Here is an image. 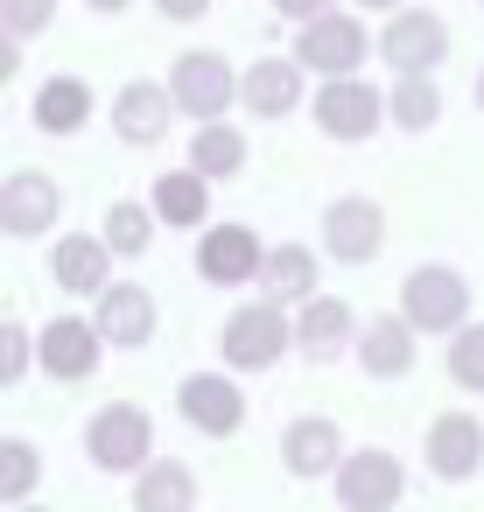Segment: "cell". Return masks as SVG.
Masks as SVG:
<instances>
[{
	"label": "cell",
	"instance_id": "obj_10",
	"mask_svg": "<svg viewBox=\"0 0 484 512\" xmlns=\"http://www.w3.org/2000/svg\"><path fill=\"white\" fill-rule=\"evenodd\" d=\"M57 211H64V190L43 176V169H15L0 183V232L8 239H43L57 232Z\"/></svg>",
	"mask_w": 484,
	"mask_h": 512
},
{
	"label": "cell",
	"instance_id": "obj_31",
	"mask_svg": "<svg viewBox=\"0 0 484 512\" xmlns=\"http://www.w3.org/2000/svg\"><path fill=\"white\" fill-rule=\"evenodd\" d=\"M50 15H57V0H0V22H8L15 43H22V36H43Z\"/></svg>",
	"mask_w": 484,
	"mask_h": 512
},
{
	"label": "cell",
	"instance_id": "obj_33",
	"mask_svg": "<svg viewBox=\"0 0 484 512\" xmlns=\"http://www.w3.org/2000/svg\"><path fill=\"white\" fill-rule=\"evenodd\" d=\"M274 8H281V22H295V29H302V22H316V15L330 8V0H274Z\"/></svg>",
	"mask_w": 484,
	"mask_h": 512
},
{
	"label": "cell",
	"instance_id": "obj_30",
	"mask_svg": "<svg viewBox=\"0 0 484 512\" xmlns=\"http://www.w3.org/2000/svg\"><path fill=\"white\" fill-rule=\"evenodd\" d=\"M449 379L463 393H484V323H463L449 337Z\"/></svg>",
	"mask_w": 484,
	"mask_h": 512
},
{
	"label": "cell",
	"instance_id": "obj_32",
	"mask_svg": "<svg viewBox=\"0 0 484 512\" xmlns=\"http://www.w3.org/2000/svg\"><path fill=\"white\" fill-rule=\"evenodd\" d=\"M22 372H29V330H22V323L8 316V323H0V379L15 386Z\"/></svg>",
	"mask_w": 484,
	"mask_h": 512
},
{
	"label": "cell",
	"instance_id": "obj_25",
	"mask_svg": "<svg viewBox=\"0 0 484 512\" xmlns=\"http://www.w3.org/2000/svg\"><path fill=\"white\" fill-rule=\"evenodd\" d=\"M260 295L267 302H309L316 295V253L309 246H267V267H260Z\"/></svg>",
	"mask_w": 484,
	"mask_h": 512
},
{
	"label": "cell",
	"instance_id": "obj_8",
	"mask_svg": "<svg viewBox=\"0 0 484 512\" xmlns=\"http://www.w3.org/2000/svg\"><path fill=\"white\" fill-rule=\"evenodd\" d=\"M379 120H393V113H386V99H379L358 71H351V78H323V92H316V127H323L330 141H372Z\"/></svg>",
	"mask_w": 484,
	"mask_h": 512
},
{
	"label": "cell",
	"instance_id": "obj_16",
	"mask_svg": "<svg viewBox=\"0 0 484 512\" xmlns=\"http://www.w3.org/2000/svg\"><path fill=\"white\" fill-rule=\"evenodd\" d=\"M428 470L442 484H463L484 470V421L477 414H435L428 421Z\"/></svg>",
	"mask_w": 484,
	"mask_h": 512
},
{
	"label": "cell",
	"instance_id": "obj_5",
	"mask_svg": "<svg viewBox=\"0 0 484 512\" xmlns=\"http://www.w3.org/2000/svg\"><path fill=\"white\" fill-rule=\"evenodd\" d=\"M365 50H379V43H365V22H358V15H337V8H323V15L302 22V36H295V57H302V71H316V78H351V71L365 64Z\"/></svg>",
	"mask_w": 484,
	"mask_h": 512
},
{
	"label": "cell",
	"instance_id": "obj_29",
	"mask_svg": "<svg viewBox=\"0 0 484 512\" xmlns=\"http://www.w3.org/2000/svg\"><path fill=\"white\" fill-rule=\"evenodd\" d=\"M36 484H43V449L22 442V435H8V442H0V498H8V505H29Z\"/></svg>",
	"mask_w": 484,
	"mask_h": 512
},
{
	"label": "cell",
	"instance_id": "obj_2",
	"mask_svg": "<svg viewBox=\"0 0 484 512\" xmlns=\"http://www.w3.org/2000/svg\"><path fill=\"white\" fill-rule=\"evenodd\" d=\"M400 316L421 330V337H456L470 323V281L456 267H414L400 281Z\"/></svg>",
	"mask_w": 484,
	"mask_h": 512
},
{
	"label": "cell",
	"instance_id": "obj_26",
	"mask_svg": "<svg viewBox=\"0 0 484 512\" xmlns=\"http://www.w3.org/2000/svg\"><path fill=\"white\" fill-rule=\"evenodd\" d=\"M190 169H204L211 183L239 176V169H246V134H239L232 120H204V127L190 134Z\"/></svg>",
	"mask_w": 484,
	"mask_h": 512
},
{
	"label": "cell",
	"instance_id": "obj_11",
	"mask_svg": "<svg viewBox=\"0 0 484 512\" xmlns=\"http://www.w3.org/2000/svg\"><path fill=\"white\" fill-rule=\"evenodd\" d=\"M379 246H386V211L372 197H337L323 211V253L330 260L365 267V260H379Z\"/></svg>",
	"mask_w": 484,
	"mask_h": 512
},
{
	"label": "cell",
	"instance_id": "obj_20",
	"mask_svg": "<svg viewBox=\"0 0 484 512\" xmlns=\"http://www.w3.org/2000/svg\"><path fill=\"white\" fill-rule=\"evenodd\" d=\"M155 323H162V309H155V295H148L141 281H113V288L99 295V330H106V344L141 351V344L155 337Z\"/></svg>",
	"mask_w": 484,
	"mask_h": 512
},
{
	"label": "cell",
	"instance_id": "obj_34",
	"mask_svg": "<svg viewBox=\"0 0 484 512\" xmlns=\"http://www.w3.org/2000/svg\"><path fill=\"white\" fill-rule=\"evenodd\" d=\"M155 8H162L169 22H197V15L211 8V0H155Z\"/></svg>",
	"mask_w": 484,
	"mask_h": 512
},
{
	"label": "cell",
	"instance_id": "obj_6",
	"mask_svg": "<svg viewBox=\"0 0 484 512\" xmlns=\"http://www.w3.org/2000/svg\"><path fill=\"white\" fill-rule=\"evenodd\" d=\"M106 330L99 323H85V316H50L43 330H36V365L57 379V386H85L106 358Z\"/></svg>",
	"mask_w": 484,
	"mask_h": 512
},
{
	"label": "cell",
	"instance_id": "obj_17",
	"mask_svg": "<svg viewBox=\"0 0 484 512\" xmlns=\"http://www.w3.org/2000/svg\"><path fill=\"white\" fill-rule=\"evenodd\" d=\"M344 344H358L351 302H344V295H309V302L295 309V351H302L309 365H323V358H337Z\"/></svg>",
	"mask_w": 484,
	"mask_h": 512
},
{
	"label": "cell",
	"instance_id": "obj_38",
	"mask_svg": "<svg viewBox=\"0 0 484 512\" xmlns=\"http://www.w3.org/2000/svg\"><path fill=\"white\" fill-rule=\"evenodd\" d=\"M8 512H43V505H8Z\"/></svg>",
	"mask_w": 484,
	"mask_h": 512
},
{
	"label": "cell",
	"instance_id": "obj_23",
	"mask_svg": "<svg viewBox=\"0 0 484 512\" xmlns=\"http://www.w3.org/2000/svg\"><path fill=\"white\" fill-rule=\"evenodd\" d=\"M134 512H197V470L176 456H155L134 470Z\"/></svg>",
	"mask_w": 484,
	"mask_h": 512
},
{
	"label": "cell",
	"instance_id": "obj_9",
	"mask_svg": "<svg viewBox=\"0 0 484 512\" xmlns=\"http://www.w3.org/2000/svg\"><path fill=\"white\" fill-rule=\"evenodd\" d=\"M379 57L393 64V78H407V71H435V64L449 57V29H442V15H428V8H393V22L379 29Z\"/></svg>",
	"mask_w": 484,
	"mask_h": 512
},
{
	"label": "cell",
	"instance_id": "obj_21",
	"mask_svg": "<svg viewBox=\"0 0 484 512\" xmlns=\"http://www.w3.org/2000/svg\"><path fill=\"white\" fill-rule=\"evenodd\" d=\"M148 204L162 211V225H176V232H204L211 225V176L204 169H169V176H155V190H148Z\"/></svg>",
	"mask_w": 484,
	"mask_h": 512
},
{
	"label": "cell",
	"instance_id": "obj_35",
	"mask_svg": "<svg viewBox=\"0 0 484 512\" xmlns=\"http://www.w3.org/2000/svg\"><path fill=\"white\" fill-rule=\"evenodd\" d=\"M85 8H92V15H120V8H127V0H85Z\"/></svg>",
	"mask_w": 484,
	"mask_h": 512
},
{
	"label": "cell",
	"instance_id": "obj_22",
	"mask_svg": "<svg viewBox=\"0 0 484 512\" xmlns=\"http://www.w3.org/2000/svg\"><path fill=\"white\" fill-rule=\"evenodd\" d=\"M414 323L407 316H372L365 330H358V365H365V379H407V365H414Z\"/></svg>",
	"mask_w": 484,
	"mask_h": 512
},
{
	"label": "cell",
	"instance_id": "obj_12",
	"mask_svg": "<svg viewBox=\"0 0 484 512\" xmlns=\"http://www.w3.org/2000/svg\"><path fill=\"white\" fill-rule=\"evenodd\" d=\"M267 267V246L253 239V225H204L197 232V274L211 288H239V281H260Z\"/></svg>",
	"mask_w": 484,
	"mask_h": 512
},
{
	"label": "cell",
	"instance_id": "obj_3",
	"mask_svg": "<svg viewBox=\"0 0 484 512\" xmlns=\"http://www.w3.org/2000/svg\"><path fill=\"white\" fill-rule=\"evenodd\" d=\"M169 92H176V113L204 127V120H225L239 106V71L218 50H183L169 64Z\"/></svg>",
	"mask_w": 484,
	"mask_h": 512
},
{
	"label": "cell",
	"instance_id": "obj_28",
	"mask_svg": "<svg viewBox=\"0 0 484 512\" xmlns=\"http://www.w3.org/2000/svg\"><path fill=\"white\" fill-rule=\"evenodd\" d=\"M155 232H162V211H155V204H134V197H127V204L106 211V239H113L120 260H141V253L155 246Z\"/></svg>",
	"mask_w": 484,
	"mask_h": 512
},
{
	"label": "cell",
	"instance_id": "obj_18",
	"mask_svg": "<svg viewBox=\"0 0 484 512\" xmlns=\"http://www.w3.org/2000/svg\"><path fill=\"white\" fill-rule=\"evenodd\" d=\"M239 106L253 120H281L302 106V57H260L253 71H239Z\"/></svg>",
	"mask_w": 484,
	"mask_h": 512
},
{
	"label": "cell",
	"instance_id": "obj_36",
	"mask_svg": "<svg viewBox=\"0 0 484 512\" xmlns=\"http://www.w3.org/2000/svg\"><path fill=\"white\" fill-rule=\"evenodd\" d=\"M358 8H386L393 15V8H407V0H358Z\"/></svg>",
	"mask_w": 484,
	"mask_h": 512
},
{
	"label": "cell",
	"instance_id": "obj_24",
	"mask_svg": "<svg viewBox=\"0 0 484 512\" xmlns=\"http://www.w3.org/2000/svg\"><path fill=\"white\" fill-rule=\"evenodd\" d=\"M29 113H36L43 134H78L92 120V85L85 78H43L36 99H29Z\"/></svg>",
	"mask_w": 484,
	"mask_h": 512
},
{
	"label": "cell",
	"instance_id": "obj_1",
	"mask_svg": "<svg viewBox=\"0 0 484 512\" xmlns=\"http://www.w3.org/2000/svg\"><path fill=\"white\" fill-rule=\"evenodd\" d=\"M295 351V316H288V302H239L232 316H225V330H218V358L232 365V372H267V365H281Z\"/></svg>",
	"mask_w": 484,
	"mask_h": 512
},
{
	"label": "cell",
	"instance_id": "obj_19",
	"mask_svg": "<svg viewBox=\"0 0 484 512\" xmlns=\"http://www.w3.org/2000/svg\"><path fill=\"white\" fill-rule=\"evenodd\" d=\"M169 120H176V92H169V85H148V78L120 85V99H113V134H120V141L155 148V141L169 134Z\"/></svg>",
	"mask_w": 484,
	"mask_h": 512
},
{
	"label": "cell",
	"instance_id": "obj_13",
	"mask_svg": "<svg viewBox=\"0 0 484 512\" xmlns=\"http://www.w3.org/2000/svg\"><path fill=\"white\" fill-rule=\"evenodd\" d=\"M113 260H120V253H113L106 232H64V239L50 246V281H57L64 295H78V302H85V295H106V288H113Z\"/></svg>",
	"mask_w": 484,
	"mask_h": 512
},
{
	"label": "cell",
	"instance_id": "obj_14",
	"mask_svg": "<svg viewBox=\"0 0 484 512\" xmlns=\"http://www.w3.org/2000/svg\"><path fill=\"white\" fill-rule=\"evenodd\" d=\"M176 414H183L197 435H239V421H246V393H239L232 372H190V379L176 386Z\"/></svg>",
	"mask_w": 484,
	"mask_h": 512
},
{
	"label": "cell",
	"instance_id": "obj_7",
	"mask_svg": "<svg viewBox=\"0 0 484 512\" xmlns=\"http://www.w3.org/2000/svg\"><path fill=\"white\" fill-rule=\"evenodd\" d=\"M330 484H337L344 512H393L400 491H407V470H400L393 449H344V463H337Z\"/></svg>",
	"mask_w": 484,
	"mask_h": 512
},
{
	"label": "cell",
	"instance_id": "obj_37",
	"mask_svg": "<svg viewBox=\"0 0 484 512\" xmlns=\"http://www.w3.org/2000/svg\"><path fill=\"white\" fill-rule=\"evenodd\" d=\"M477 106H484V71H477Z\"/></svg>",
	"mask_w": 484,
	"mask_h": 512
},
{
	"label": "cell",
	"instance_id": "obj_15",
	"mask_svg": "<svg viewBox=\"0 0 484 512\" xmlns=\"http://www.w3.org/2000/svg\"><path fill=\"white\" fill-rule=\"evenodd\" d=\"M337 463H344V435L330 414H295L281 428V470L288 477H337Z\"/></svg>",
	"mask_w": 484,
	"mask_h": 512
},
{
	"label": "cell",
	"instance_id": "obj_4",
	"mask_svg": "<svg viewBox=\"0 0 484 512\" xmlns=\"http://www.w3.org/2000/svg\"><path fill=\"white\" fill-rule=\"evenodd\" d=\"M85 456L99 470H141V463H155V421H148V407L106 400L92 414V428H85Z\"/></svg>",
	"mask_w": 484,
	"mask_h": 512
},
{
	"label": "cell",
	"instance_id": "obj_27",
	"mask_svg": "<svg viewBox=\"0 0 484 512\" xmlns=\"http://www.w3.org/2000/svg\"><path fill=\"white\" fill-rule=\"evenodd\" d=\"M386 113H393V127H400V134H428V127L442 120L435 71H407V78H393V99H386Z\"/></svg>",
	"mask_w": 484,
	"mask_h": 512
}]
</instances>
